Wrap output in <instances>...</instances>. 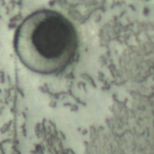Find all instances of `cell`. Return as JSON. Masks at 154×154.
<instances>
[{"instance_id":"6da1fadb","label":"cell","mask_w":154,"mask_h":154,"mask_svg":"<svg viewBox=\"0 0 154 154\" xmlns=\"http://www.w3.org/2000/svg\"><path fill=\"white\" fill-rule=\"evenodd\" d=\"M78 33L63 14L50 9L35 11L23 19L14 35V50L31 71L50 75L63 71L73 61Z\"/></svg>"}]
</instances>
